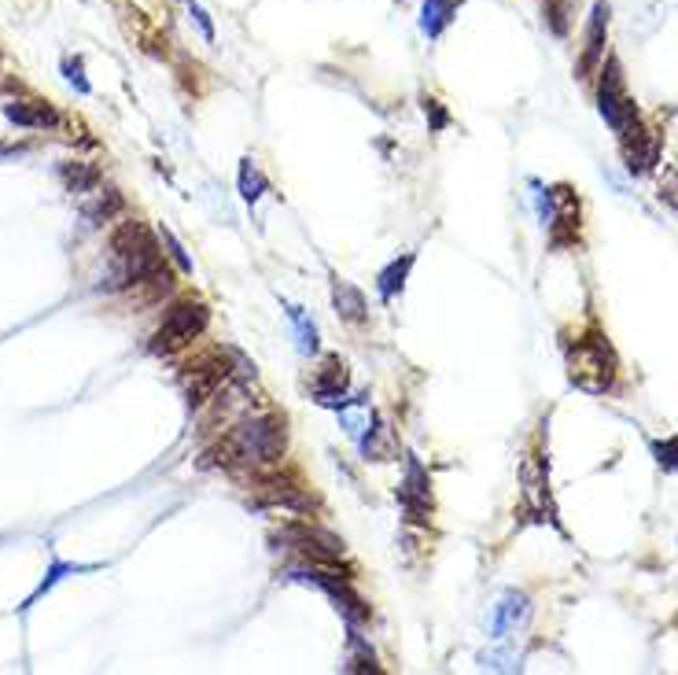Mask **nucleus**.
I'll return each mask as SVG.
<instances>
[{
  "mask_svg": "<svg viewBox=\"0 0 678 675\" xmlns=\"http://www.w3.org/2000/svg\"><path fill=\"white\" fill-rule=\"evenodd\" d=\"M395 498L410 524L432 521V476H428V469H424V462L417 454H406V473H402V484H398Z\"/></svg>",
  "mask_w": 678,
  "mask_h": 675,
  "instance_id": "7",
  "label": "nucleus"
},
{
  "mask_svg": "<svg viewBox=\"0 0 678 675\" xmlns=\"http://www.w3.org/2000/svg\"><path fill=\"white\" fill-rule=\"evenodd\" d=\"M597 74H601V78H597V111H601V119L608 122V130L616 133L623 144L627 137H634V133L642 130L638 107H634L631 93H627L620 60H605Z\"/></svg>",
  "mask_w": 678,
  "mask_h": 675,
  "instance_id": "5",
  "label": "nucleus"
},
{
  "mask_svg": "<svg viewBox=\"0 0 678 675\" xmlns=\"http://www.w3.org/2000/svg\"><path fill=\"white\" fill-rule=\"evenodd\" d=\"M148 285L152 296H163L174 288V273L166 270V259L155 237L144 229L137 218L118 225V233L111 237V266H107V292H122V288H141Z\"/></svg>",
  "mask_w": 678,
  "mask_h": 675,
  "instance_id": "2",
  "label": "nucleus"
},
{
  "mask_svg": "<svg viewBox=\"0 0 678 675\" xmlns=\"http://www.w3.org/2000/svg\"><path fill=\"white\" fill-rule=\"evenodd\" d=\"M649 450H653L656 465H660L664 473H678V436L653 439V443H649Z\"/></svg>",
  "mask_w": 678,
  "mask_h": 675,
  "instance_id": "26",
  "label": "nucleus"
},
{
  "mask_svg": "<svg viewBox=\"0 0 678 675\" xmlns=\"http://www.w3.org/2000/svg\"><path fill=\"white\" fill-rule=\"evenodd\" d=\"M63 78H67V82H71L82 96L93 93V85H89V78H85V63H82V56H67V60H63Z\"/></svg>",
  "mask_w": 678,
  "mask_h": 675,
  "instance_id": "27",
  "label": "nucleus"
},
{
  "mask_svg": "<svg viewBox=\"0 0 678 675\" xmlns=\"http://www.w3.org/2000/svg\"><path fill=\"white\" fill-rule=\"evenodd\" d=\"M351 373H347V362L339 355H325L321 366L314 369V384H310V395H314L317 406H328V410H339L351 395Z\"/></svg>",
  "mask_w": 678,
  "mask_h": 675,
  "instance_id": "10",
  "label": "nucleus"
},
{
  "mask_svg": "<svg viewBox=\"0 0 678 675\" xmlns=\"http://www.w3.org/2000/svg\"><path fill=\"white\" fill-rule=\"evenodd\" d=\"M258 506H269V510H284V513H314V498L306 495L303 487L288 484L281 476H269L262 473L258 476Z\"/></svg>",
  "mask_w": 678,
  "mask_h": 675,
  "instance_id": "11",
  "label": "nucleus"
},
{
  "mask_svg": "<svg viewBox=\"0 0 678 675\" xmlns=\"http://www.w3.org/2000/svg\"><path fill=\"white\" fill-rule=\"evenodd\" d=\"M531 616V598L520 591L502 594V602L491 609V639H509L513 631H520Z\"/></svg>",
  "mask_w": 678,
  "mask_h": 675,
  "instance_id": "13",
  "label": "nucleus"
},
{
  "mask_svg": "<svg viewBox=\"0 0 678 675\" xmlns=\"http://www.w3.org/2000/svg\"><path fill=\"white\" fill-rule=\"evenodd\" d=\"M332 307H336L339 321H347V325H365L369 321V299L358 285L351 281H332Z\"/></svg>",
  "mask_w": 678,
  "mask_h": 675,
  "instance_id": "16",
  "label": "nucleus"
},
{
  "mask_svg": "<svg viewBox=\"0 0 678 675\" xmlns=\"http://www.w3.org/2000/svg\"><path fill=\"white\" fill-rule=\"evenodd\" d=\"M122 211V196L115 189H100L96 192V203H85L82 207V218L85 225H104L107 218H115Z\"/></svg>",
  "mask_w": 678,
  "mask_h": 675,
  "instance_id": "24",
  "label": "nucleus"
},
{
  "mask_svg": "<svg viewBox=\"0 0 678 675\" xmlns=\"http://www.w3.org/2000/svg\"><path fill=\"white\" fill-rule=\"evenodd\" d=\"M185 8H188V15H192V19H196L199 34L207 37V41H214V23H211V15L203 12V8H199L196 0H185Z\"/></svg>",
  "mask_w": 678,
  "mask_h": 675,
  "instance_id": "30",
  "label": "nucleus"
},
{
  "mask_svg": "<svg viewBox=\"0 0 678 675\" xmlns=\"http://www.w3.org/2000/svg\"><path fill=\"white\" fill-rule=\"evenodd\" d=\"M568 355V373H572L575 388L590 391V395H605L616 380V351L601 332L579 336L575 344H564Z\"/></svg>",
  "mask_w": 678,
  "mask_h": 675,
  "instance_id": "4",
  "label": "nucleus"
},
{
  "mask_svg": "<svg viewBox=\"0 0 678 675\" xmlns=\"http://www.w3.org/2000/svg\"><path fill=\"white\" fill-rule=\"evenodd\" d=\"M281 539L288 543V550H295V554L303 557V561H321V565H328V561H339L343 557V539H336V535L321 532V528H314V524H284L281 528Z\"/></svg>",
  "mask_w": 678,
  "mask_h": 675,
  "instance_id": "8",
  "label": "nucleus"
},
{
  "mask_svg": "<svg viewBox=\"0 0 678 675\" xmlns=\"http://www.w3.org/2000/svg\"><path fill=\"white\" fill-rule=\"evenodd\" d=\"M159 240H163V248H166V255L177 262V270L181 273H192V259H188V251H185V244L170 233V229H159Z\"/></svg>",
  "mask_w": 678,
  "mask_h": 675,
  "instance_id": "28",
  "label": "nucleus"
},
{
  "mask_svg": "<svg viewBox=\"0 0 678 675\" xmlns=\"http://www.w3.org/2000/svg\"><path fill=\"white\" fill-rule=\"evenodd\" d=\"M336 414H339V425H343V432H347V436L358 443V439L365 436V428L373 425V414H376V410L365 403L362 395H358V399H347V403L339 406Z\"/></svg>",
  "mask_w": 678,
  "mask_h": 675,
  "instance_id": "21",
  "label": "nucleus"
},
{
  "mask_svg": "<svg viewBox=\"0 0 678 675\" xmlns=\"http://www.w3.org/2000/svg\"><path fill=\"white\" fill-rule=\"evenodd\" d=\"M347 628H351V635H347V646H351V653H347V672H380L373 646L358 635V624H347Z\"/></svg>",
  "mask_w": 678,
  "mask_h": 675,
  "instance_id": "23",
  "label": "nucleus"
},
{
  "mask_svg": "<svg viewBox=\"0 0 678 675\" xmlns=\"http://www.w3.org/2000/svg\"><path fill=\"white\" fill-rule=\"evenodd\" d=\"M4 111V119L19 126V130H56L59 126V115L56 107L41 104V100H12V104L0 107Z\"/></svg>",
  "mask_w": 678,
  "mask_h": 675,
  "instance_id": "14",
  "label": "nucleus"
},
{
  "mask_svg": "<svg viewBox=\"0 0 678 675\" xmlns=\"http://www.w3.org/2000/svg\"><path fill=\"white\" fill-rule=\"evenodd\" d=\"M96 569H100V565H74V561H59V557H56V561L48 565L45 580L37 583V591L30 594V598H26V602L19 605V609H23V613H26V609H34V605L41 602V598H45V594L52 591V587H56L59 580H67V576H78V572H96Z\"/></svg>",
  "mask_w": 678,
  "mask_h": 675,
  "instance_id": "20",
  "label": "nucleus"
},
{
  "mask_svg": "<svg viewBox=\"0 0 678 675\" xmlns=\"http://www.w3.org/2000/svg\"><path fill=\"white\" fill-rule=\"evenodd\" d=\"M236 189H240V200H244L247 207H255V203L269 192V178L262 174V166H258L251 155L240 159V170H236Z\"/></svg>",
  "mask_w": 678,
  "mask_h": 675,
  "instance_id": "19",
  "label": "nucleus"
},
{
  "mask_svg": "<svg viewBox=\"0 0 678 675\" xmlns=\"http://www.w3.org/2000/svg\"><path fill=\"white\" fill-rule=\"evenodd\" d=\"M605 41H608V4L597 0L594 12H590V23H586V37H583V56H579V78L590 82L601 63H605Z\"/></svg>",
  "mask_w": 678,
  "mask_h": 675,
  "instance_id": "12",
  "label": "nucleus"
},
{
  "mask_svg": "<svg viewBox=\"0 0 678 675\" xmlns=\"http://www.w3.org/2000/svg\"><path fill=\"white\" fill-rule=\"evenodd\" d=\"M520 491H524V506L535 513V521L557 524V510L550 502V465L542 462L538 454H531L520 465Z\"/></svg>",
  "mask_w": 678,
  "mask_h": 675,
  "instance_id": "9",
  "label": "nucleus"
},
{
  "mask_svg": "<svg viewBox=\"0 0 678 675\" xmlns=\"http://www.w3.org/2000/svg\"><path fill=\"white\" fill-rule=\"evenodd\" d=\"M358 447H362L365 462H395V454H398L395 428L387 425L380 414H373V425L365 428V436L358 439Z\"/></svg>",
  "mask_w": 678,
  "mask_h": 675,
  "instance_id": "15",
  "label": "nucleus"
},
{
  "mask_svg": "<svg viewBox=\"0 0 678 675\" xmlns=\"http://www.w3.org/2000/svg\"><path fill=\"white\" fill-rule=\"evenodd\" d=\"M288 321H292V329H295V344H299V351L303 355H317V325L303 314V307H292L288 303Z\"/></svg>",
  "mask_w": 678,
  "mask_h": 675,
  "instance_id": "25",
  "label": "nucleus"
},
{
  "mask_svg": "<svg viewBox=\"0 0 678 675\" xmlns=\"http://www.w3.org/2000/svg\"><path fill=\"white\" fill-rule=\"evenodd\" d=\"M288 447V428L284 417L277 414H251L240 417L229 432L222 436V443L214 450L203 454V469L207 465H222V469H244V473H269L277 469Z\"/></svg>",
  "mask_w": 678,
  "mask_h": 675,
  "instance_id": "1",
  "label": "nucleus"
},
{
  "mask_svg": "<svg viewBox=\"0 0 678 675\" xmlns=\"http://www.w3.org/2000/svg\"><path fill=\"white\" fill-rule=\"evenodd\" d=\"M461 12V0H424L421 4V34L428 41H439V37L450 30V23Z\"/></svg>",
  "mask_w": 678,
  "mask_h": 675,
  "instance_id": "18",
  "label": "nucleus"
},
{
  "mask_svg": "<svg viewBox=\"0 0 678 675\" xmlns=\"http://www.w3.org/2000/svg\"><path fill=\"white\" fill-rule=\"evenodd\" d=\"M413 262H417V255L406 251V255L391 259L384 270L376 273V292H380V303H395V299L406 292V281H410V273H413Z\"/></svg>",
  "mask_w": 678,
  "mask_h": 675,
  "instance_id": "17",
  "label": "nucleus"
},
{
  "mask_svg": "<svg viewBox=\"0 0 678 675\" xmlns=\"http://www.w3.org/2000/svg\"><path fill=\"white\" fill-rule=\"evenodd\" d=\"M424 115H428V122H432L435 133H443L446 126H450V115H446L443 104H439L435 96H424Z\"/></svg>",
  "mask_w": 678,
  "mask_h": 675,
  "instance_id": "29",
  "label": "nucleus"
},
{
  "mask_svg": "<svg viewBox=\"0 0 678 675\" xmlns=\"http://www.w3.org/2000/svg\"><path fill=\"white\" fill-rule=\"evenodd\" d=\"M0 155H12V152H8V148H0Z\"/></svg>",
  "mask_w": 678,
  "mask_h": 675,
  "instance_id": "31",
  "label": "nucleus"
},
{
  "mask_svg": "<svg viewBox=\"0 0 678 675\" xmlns=\"http://www.w3.org/2000/svg\"><path fill=\"white\" fill-rule=\"evenodd\" d=\"M207 325H211L207 303H199V299H177V303L166 307L148 351H155V355H174V351L188 347L192 340H199V336L207 332Z\"/></svg>",
  "mask_w": 678,
  "mask_h": 675,
  "instance_id": "6",
  "label": "nucleus"
},
{
  "mask_svg": "<svg viewBox=\"0 0 678 675\" xmlns=\"http://www.w3.org/2000/svg\"><path fill=\"white\" fill-rule=\"evenodd\" d=\"M284 580L288 583H306V587H317L321 594H328V602L336 605V613L347 620V624H369V605L358 591L347 572H336V561H303V565H292L284 569Z\"/></svg>",
  "mask_w": 678,
  "mask_h": 675,
  "instance_id": "3",
  "label": "nucleus"
},
{
  "mask_svg": "<svg viewBox=\"0 0 678 675\" xmlns=\"http://www.w3.org/2000/svg\"><path fill=\"white\" fill-rule=\"evenodd\" d=\"M59 181L67 185V192L74 196H85V192H96L100 185V170L93 163H59Z\"/></svg>",
  "mask_w": 678,
  "mask_h": 675,
  "instance_id": "22",
  "label": "nucleus"
}]
</instances>
